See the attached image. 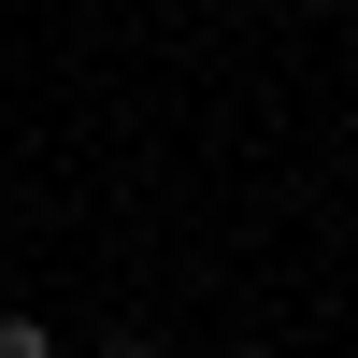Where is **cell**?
I'll return each mask as SVG.
<instances>
[{
	"instance_id": "cell-1",
	"label": "cell",
	"mask_w": 358,
	"mask_h": 358,
	"mask_svg": "<svg viewBox=\"0 0 358 358\" xmlns=\"http://www.w3.org/2000/svg\"><path fill=\"white\" fill-rule=\"evenodd\" d=\"M0 358H57V330L43 315H0Z\"/></svg>"
},
{
	"instance_id": "cell-2",
	"label": "cell",
	"mask_w": 358,
	"mask_h": 358,
	"mask_svg": "<svg viewBox=\"0 0 358 358\" xmlns=\"http://www.w3.org/2000/svg\"><path fill=\"white\" fill-rule=\"evenodd\" d=\"M101 358H172V344L158 330H101Z\"/></svg>"
},
{
	"instance_id": "cell-3",
	"label": "cell",
	"mask_w": 358,
	"mask_h": 358,
	"mask_svg": "<svg viewBox=\"0 0 358 358\" xmlns=\"http://www.w3.org/2000/svg\"><path fill=\"white\" fill-rule=\"evenodd\" d=\"M229 358H287V344H229Z\"/></svg>"
},
{
	"instance_id": "cell-4",
	"label": "cell",
	"mask_w": 358,
	"mask_h": 358,
	"mask_svg": "<svg viewBox=\"0 0 358 358\" xmlns=\"http://www.w3.org/2000/svg\"><path fill=\"white\" fill-rule=\"evenodd\" d=\"M273 15H301V0H273Z\"/></svg>"
}]
</instances>
